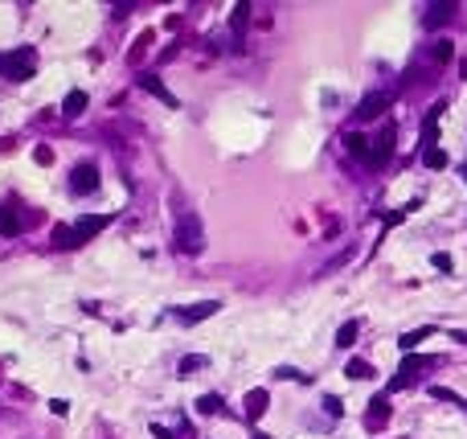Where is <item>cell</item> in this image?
I'll return each instance as SVG.
<instances>
[{
  "label": "cell",
  "mask_w": 467,
  "mask_h": 439,
  "mask_svg": "<svg viewBox=\"0 0 467 439\" xmlns=\"http://www.w3.org/2000/svg\"><path fill=\"white\" fill-rule=\"evenodd\" d=\"M139 86H144L148 95H156V99H164L168 107H176V99H172V95L164 90V82H160V78H152V74H148V78H139Z\"/></svg>",
  "instance_id": "cell-16"
},
{
  "label": "cell",
  "mask_w": 467,
  "mask_h": 439,
  "mask_svg": "<svg viewBox=\"0 0 467 439\" xmlns=\"http://www.w3.org/2000/svg\"><path fill=\"white\" fill-rule=\"evenodd\" d=\"M205 366H209L205 358H181V366H176V370H181V378H185V374H193V370H205Z\"/></svg>",
  "instance_id": "cell-24"
},
{
  "label": "cell",
  "mask_w": 467,
  "mask_h": 439,
  "mask_svg": "<svg viewBox=\"0 0 467 439\" xmlns=\"http://www.w3.org/2000/svg\"><path fill=\"white\" fill-rule=\"evenodd\" d=\"M382 423H390V399H386V394H373L369 415H365V427H369V431H377Z\"/></svg>",
  "instance_id": "cell-7"
},
{
  "label": "cell",
  "mask_w": 467,
  "mask_h": 439,
  "mask_svg": "<svg viewBox=\"0 0 467 439\" xmlns=\"http://www.w3.org/2000/svg\"><path fill=\"white\" fill-rule=\"evenodd\" d=\"M267 403H271V394H267V390H250V394H246V419H250V423H258V419L267 415Z\"/></svg>",
  "instance_id": "cell-11"
},
{
  "label": "cell",
  "mask_w": 467,
  "mask_h": 439,
  "mask_svg": "<svg viewBox=\"0 0 467 439\" xmlns=\"http://www.w3.org/2000/svg\"><path fill=\"white\" fill-rule=\"evenodd\" d=\"M431 366H435V358H418V353L410 358V353H406V362H402V370L394 374L390 390H406V386H410V382H414V378H418L423 370H431Z\"/></svg>",
  "instance_id": "cell-4"
},
{
  "label": "cell",
  "mask_w": 467,
  "mask_h": 439,
  "mask_svg": "<svg viewBox=\"0 0 467 439\" xmlns=\"http://www.w3.org/2000/svg\"><path fill=\"white\" fill-rule=\"evenodd\" d=\"M33 74H37V53H33L29 45L0 53V78H8V82H29Z\"/></svg>",
  "instance_id": "cell-1"
},
{
  "label": "cell",
  "mask_w": 467,
  "mask_h": 439,
  "mask_svg": "<svg viewBox=\"0 0 467 439\" xmlns=\"http://www.w3.org/2000/svg\"><path fill=\"white\" fill-rule=\"evenodd\" d=\"M431 394H435V399H443V403H459V407L467 411V403L455 394V390H447V386H431Z\"/></svg>",
  "instance_id": "cell-25"
},
{
  "label": "cell",
  "mask_w": 467,
  "mask_h": 439,
  "mask_svg": "<svg viewBox=\"0 0 467 439\" xmlns=\"http://www.w3.org/2000/svg\"><path fill=\"white\" fill-rule=\"evenodd\" d=\"M33 160H37V164H49V160H53V152H49V148H37V152H33Z\"/></svg>",
  "instance_id": "cell-30"
},
{
  "label": "cell",
  "mask_w": 467,
  "mask_h": 439,
  "mask_svg": "<svg viewBox=\"0 0 467 439\" xmlns=\"http://www.w3.org/2000/svg\"><path fill=\"white\" fill-rule=\"evenodd\" d=\"M345 152H349V156H361V160H369V140H365L361 131H349V136H345Z\"/></svg>",
  "instance_id": "cell-14"
},
{
  "label": "cell",
  "mask_w": 467,
  "mask_h": 439,
  "mask_svg": "<svg viewBox=\"0 0 467 439\" xmlns=\"http://www.w3.org/2000/svg\"><path fill=\"white\" fill-rule=\"evenodd\" d=\"M246 21H250V8L238 4V8H234V21H230V25H234V41H238V49H242V37H246Z\"/></svg>",
  "instance_id": "cell-15"
},
{
  "label": "cell",
  "mask_w": 467,
  "mask_h": 439,
  "mask_svg": "<svg viewBox=\"0 0 467 439\" xmlns=\"http://www.w3.org/2000/svg\"><path fill=\"white\" fill-rule=\"evenodd\" d=\"M103 226H107V218H103V214H90V218H78V222H74V238H78V247H82L86 238H94V234H98Z\"/></svg>",
  "instance_id": "cell-9"
},
{
  "label": "cell",
  "mask_w": 467,
  "mask_h": 439,
  "mask_svg": "<svg viewBox=\"0 0 467 439\" xmlns=\"http://www.w3.org/2000/svg\"><path fill=\"white\" fill-rule=\"evenodd\" d=\"M423 164H427V168H447V152H443V148H427V152H423Z\"/></svg>",
  "instance_id": "cell-21"
},
{
  "label": "cell",
  "mask_w": 467,
  "mask_h": 439,
  "mask_svg": "<svg viewBox=\"0 0 467 439\" xmlns=\"http://www.w3.org/2000/svg\"><path fill=\"white\" fill-rule=\"evenodd\" d=\"M275 378H291V382H308V378H304L299 370H291V366H279V370H275Z\"/></svg>",
  "instance_id": "cell-27"
},
{
  "label": "cell",
  "mask_w": 467,
  "mask_h": 439,
  "mask_svg": "<svg viewBox=\"0 0 467 439\" xmlns=\"http://www.w3.org/2000/svg\"><path fill=\"white\" fill-rule=\"evenodd\" d=\"M431 333H435L431 325H427V329H414V333H402V341H398V345H402V353H414V345H418V341H427Z\"/></svg>",
  "instance_id": "cell-18"
},
{
  "label": "cell",
  "mask_w": 467,
  "mask_h": 439,
  "mask_svg": "<svg viewBox=\"0 0 467 439\" xmlns=\"http://www.w3.org/2000/svg\"><path fill=\"white\" fill-rule=\"evenodd\" d=\"M324 411H328V415H332V419H336V415H345V407H341V399H332V394H328V399H324Z\"/></svg>",
  "instance_id": "cell-29"
},
{
  "label": "cell",
  "mask_w": 467,
  "mask_h": 439,
  "mask_svg": "<svg viewBox=\"0 0 467 439\" xmlns=\"http://www.w3.org/2000/svg\"><path fill=\"white\" fill-rule=\"evenodd\" d=\"M431 58H435V62H451V58H455V45H451L447 37H439V41H431Z\"/></svg>",
  "instance_id": "cell-20"
},
{
  "label": "cell",
  "mask_w": 467,
  "mask_h": 439,
  "mask_svg": "<svg viewBox=\"0 0 467 439\" xmlns=\"http://www.w3.org/2000/svg\"><path fill=\"white\" fill-rule=\"evenodd\" d=\"M82 111H86V90H70V95L62 99V115H66V119H78Z\"/></svg>",
  "instance_id": "cell-13"
},
{
  "label": "cell",
  "mask_w": 467,
  "mask_h": 439,
  "mask_svg": "<svg viewBox=\"0 0 467 439\" xmlns=\"http://www.w3.org/2000/svg\"><path fill=\"white\" fill-rule=\"evenodd\" d=\"M144 45H152V33H144V37L135 41V49H131V62H139V58H144Z\"/></svg>",
  "instance_id": "cell-28"
},
{
  "label": "cell",
  "mask_w": 467,
  "mask_h": 439,
  "mask_svg": "<svg viewBox=\"0 0 467 439\" xmlns=\"http://www.w3.org/2000/svg\"><path fill=\"white\" fill-rule=\"evenodd\" d=\"M176 247H181L185 255H201V251H205V234H201L197 214H185V218H181V226H176Z\"/></svg>",
  "instance_id": "cell-2"
},
{
  "label": "cell",
  "mask_w": 467,
  "mask_h": 439,
  "mask_svg": "<svg viewBox=\"0 0 467 439\" xmlns=\"http://www.w3.org/2000/svg\"><path fill=\"white\" fill-rule=\"evenodd\" d=\"M197 411H201V415H217V411H222V394H201V399H197Z\"/></svg>",
  "instance_id": "cell-22"
},
{
  "label": "cell",
  "mask_w": 467,
  "mask_h": 439,
  "mask_svg": "<svg viewBox=\"0 0 467 439\" xmlns=\"http://www.w3.org/2000/svg\"><path fill=\"white\" fill-rule=\"evenodd\" d=\"M394 140H398V127H394V123H386V127H382V136H377V140H369V160H365V164H369V168H382V164L394 156Z\"/></svg>",
  "instance_id": "cell-3"
},
{
  "label": "cell",
  "mask_w": 467,
  "mask_h": 439,
  "mask_svg": "<svg viewBox=\"0 0 467 439\" xmlns=\"http://www.w3.org/2000/svg\"><path fill=\"white\" fill-rule=\"evenodd\" d=\"M70 189H74V193H94V189H98V164H94V160L74 164V173H70Z\"/></svg>",
  "instance_id": "cell-5"
},
{
  "label": "cell",
  "mask_w": 467,
  "mask_h": 439,
  "mask_svg": "<svg viewBox=\"0 0 467 439\" xmlns=\"http://www.w3.org/2000/svg\"><path fill=\"white\" fill-rule=\"evenodd\" d=\"M451 16H455V4H431L427 16H423V25H427V29H439V25H447Z\"/></svg>",
  "instance_id": "cell-12"
},
{
  "label": "cell",
  "mask_w": 467,
  "mask_h": 439,
  "mask_svg": "<svg viewBox=\"0 0 467 439\" xmlns=\"http://www.w3.org/2000/svg\"><path fill=\"white\" fill-rule=\"evenodd\" d=\"M353 341H357V321H349V325H341V333H336V345H341V349H349Z\"/></svg>",
  "instance_id": "cell-23"
},
{
  "label": "cell",
  "mask_w": 467,
  "mask_h": 439,
  "mask_svg": "<svg viewBox=\"0 0 467 439\" xmlns=\"http://www.w3.org/2000/svg\"><path fill=\"white\" fill-rule=\"evenodd\" d=\"M217 300H201V304H193V308H181V321L185 325H197V321H209V316H217Z\"/></svg>",
  "instance_id": "cell-10"
},
{
  "label": "cell",
  "mask_w": 467,
  "mask_h": 439,
  "mask_svg": "<svg viewBox=\"0 0 467 439\" xmlns=\"http://www.w3.org/2000/svg\"><path fill=\"white\" fill-rule=\"evenodd\" d=\"M53 247H57V251H74V247H78L74 226H53Z\"/></svg>",
  "instance_id": "cell-17"
},
{
  "label": "cell",
  "mask_w": 467,
  "mask_h": 439,
  "mask_svg": "<svg viewBox=\"0 0 467 439\" xmlns=\"http://www.w3.org/2000/svg\"><path fill=\"white\" fill-rule=\"evenodd\" d=\"M49 411H53V415H66V411H70V403H66V399H53V403H49Z\"/></svg>",
  "instance_id": "cell-31"
},
{
  "label": "cell",
  "mask_w": 467,
  "mask_h": 439,
  "mask_svg": "<svg viewBox=\"0 0 467 439\" xmlns=\"http://www.w3.org/2000/svg\"><path fill=\"white\" fill-rule=\"evenodd\" d=\"M0 234H4V238H16V234H21V214H16V201H12V197L0 205Z\"/></svg>",
  "instance_id": "cell-8"
},
{
  "label": "cell",
  "mask_w": 467,
  "mask_h": 439,
  "mask_svg": "<svg viewBox=\"0 0 467 439\" xmlns=\"http://www.w3.org/2000/svg\"><path fill=\"white\" fill-rule=\"evenodd\" d=\"M345 374H349V378H357V382H369V378H373V366H369V362H361V358H353V362L345 366Z\"/></svg>",
  "instance_id": "cell-19"
},
{
  "label": "cell",
  "mask_w": 467,
  "mask_h": 439,
  "mask_svg": "<svg viewBox=\"0 0 467 439\" xmlns=\"http://www.w3.org/2000/svg\"><path fill=\"white\" fill-rule=\"evenodd\" d=\"M390 103H394V95H386V90H369L361 103H357V119H377L382 111H390Z\"/></svg>",
  "instance_id": "cell-6"
},
{
  "label": "cell",
  "mask_w": 467,
  "mask_h": 439,
  "mask_svg": "<svg viewBox=\"0 0 467 439\" xmlns=\"http://www.w3.org/2000/svg\"><path fill=\"white\" fill-rule=\"evenodd\" d=\"M431 267H435V271H447V275H451V267H455V263H451V255L435 251V255H431Z\"/></svg>",
  "instance_id": "cell-26"
}]
</instances>
